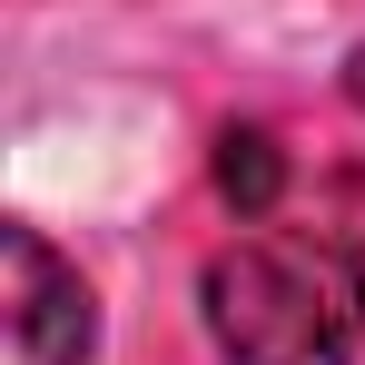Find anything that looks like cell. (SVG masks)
I'll list each match as a JSON object with an SVG mask.
<instances>
[{
    "mask_svg": "<svg viewBox=\"0 0 365 365\" xmlns=\"http://www.w3.org/2000/svg\"><path fill=\"white\" fill-rule=\"evenodd\" d=\"M197 297L227 365H346L365 336V247L336 227H257L207 257Z\"/></svg>",
    "mask_w": 365,
    "mask_h": 365,
    "instance_id": "cell-1",
    "label": "cell"
},
{
    "mask_svg": "<svg viewBox=\"0 0 365 365\" xmlns=\"http://www.w3.org/2000/svg\"><path fill=\"white\" fill-rule=\"evenodd\" d=\"M99 306L40 227H0V365H89Z\"/></svg>",
    "mask_w": 365,
    "mask_h": 365,
    "instance_id": "cell-2",
    "label": "cell"
},
{
    "mask_svg": "<svg viewBox=\"0 0 365 365\" xmlns=\"http://www.w3.org/2000/svg\"><path fill=\"white\" fill-rule=\"evenodd\" d=\"M217 197H227L237 217H277V197H287V148H277L267 128H227V138H217Z\"/></svg>",
    "mask_w": 365,
    "mask_h": 365,
    "instance_id": "cell-3",
    "label": "cell"
},
{
    "mask_svg": "<svg viewBox=\"0 0 365 365\" xmlns=\"http://www.w3.org/2000/svg\"><path fill=\"white\" fill-rule=\"evenodd\" d=\"M346 99H356V109H365V40H356V50H346Z\"/></svg>",
    "mask_w": 365,
    "mask_h": 365,
    "instance_id": "cell-4",
    "label": "cell"
}]
</instances>
